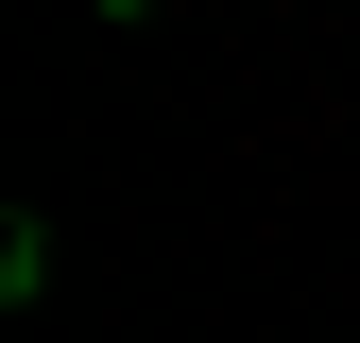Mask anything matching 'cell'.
I'll use <instances>...</instances> for the list:
<instances>
[{"instance_id":"obj_1","label":"cell","mask_w":360,"mask_h":343,"mask_svg":"<svg viewBox=\"0 0 360 343\" xmlns=\"http://www.w3.org/2000/svg\"><path fill=\"white\" fill-rule=\"evenodd\" d=\"M103 18H120V34H138V18H155V0H103Z\"/></svg>"}]
</instances>
